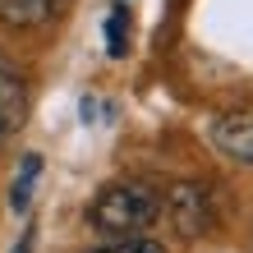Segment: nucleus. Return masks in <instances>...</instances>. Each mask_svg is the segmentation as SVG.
<instances>
[{"instance_id": "f257e3e1", "label": "nucleus", "mask_w": 253, "mask_h": 253, "mask_svg": "<svg viewBox=\"0 0 253 253\" xmlns=\"http://www.w3.org/2000/svg\"><path fill=\"white\" fill-rule=\"evenodd\" d=\"M157 216H161V198L147 184H106L87 203V221H92L97 230L115 235V240L143 235Z\"/></svg>"}, {"instance_id": "f03ea898", "label": "nucleus", "mask_w": 253, "mask_h": 253, "mask_svg": "<svg viewBox=\"0 0 253 253\" xmlns=\"http://www.w3.org/2000/svg\"><path fill=\"white\" fill-rule=\"evenodd\" d=\"M166 216L184 240H198L203 230H212V193L198 180H184L166 193Z\"/></svg>"}, {"instance_id": "7ed1b4c3", "label": "nucleus", "mask_w": 253, "mask_h": 253, "mask_svg": "<svg viewBox=\"0 0 253 253\" xmlns=\"http://www.w3.org/2000/svg\"><path fill=\"white\" fill-rule=\"evenodd\" d=\"M28 125V83L14 69V60L0 51V143L14 138Z\"/></svg>"}, {"instance_id": "20e7f679", "label": "nucleus", "mask_w": 253, "mask_h": 253, "mask_svg": "<svg viewBox=\"0 0 253 253\" xmlns=\"http://www.w3.org/2000/svg\"><path fill=\"white\" fill-rule=\"evenodd\" d=\"M212 143H216V152H226L230 161L253 166V106L226 111V115L212 125Z\"/></svg>"}, {"instance_id": "39448f33", "label": "nucleus", "mask_w": 253, "mask_h": 253, "mask_svg": "<svg viewBox=\"0 0 253 253\" xmlns=\"http://www.w3.org/2000/svg\"><path fill=\"white\" fill-rule=\"evenodd\" d=\"M69 0H0V23L5 28H42L60 19Z\"/></svg>"}, {"instance_id": "423d86ee", "label": "nucleus", "mask_w": 253, "mask_h": 253, "mask_svg": "<svg viewBox=\"0 0 253 253\" xmlns=\"http://www.w3.org/2000/svg\"><path fill=\"white\" fill-rule=\"evenodd\" d=\"M37 175H42V157H37V152H28V157H23V166H19V175H14V184H9V207H14V212H28Z\"/></svg>"}, {"instance_id": "0eeeda50", "label": "nucleus", "mask_w": 253, "mask_h": 253, "mask_svg": "<svg viewBox=\"0 0 253 253\" xmlns=\"http://www.w3.org/2000/svg\"><path fill=\"white\" fill-rule=\"evenodd\" d=\"M106 51L111 55H125L129 51V5H115L111 19H106Z\"/></svg>"}, {"instance_id": "6e6552de", "label": "nucleus", "mask_w": 253, "mask_h": 253, "mask_svg": "<svg viewBox=\"0 0 253 253\" xmlns=\"http://www.w3.org/2000/svg\"><path fill=\"white\" fill-rule=\"evenodd\" d=\"M87 253H166L157 240H147V235H129V240H111L101 249H87Z\"/></svg>"}, {"instance_id": "1a4fd4ad", "label": "nucleus", "mask_w": 253, "mask_h": 253, "mask_svg": "<svg viewBox=\"0 0 253 253\" xmlns=\"http://www.w3.org/2000/svg\"><path fill=\"white\" fill-rule=\"evenodd\" d=\"M14 253H33V230H23V240H19V249Z\"/></svg>"}]
</instances>
